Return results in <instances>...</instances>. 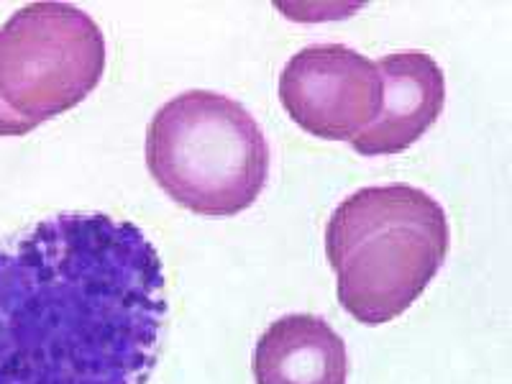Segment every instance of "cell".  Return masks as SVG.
<instances>
[{
  "label": "cell",
  "instance_id": "3",
  "mask_svg": "<svg viewBox=\"0 0 512 384\" xmlns=\"http://www.w3.org/2000/svg\"><path fill=\"white\" fill-rule=\"evenodd\" d=\"M146 167L182 208L210 218L239 216L267 185L269 144L239 100L187 90L154 113Z\"/></svg>",
  "mask_w": 512,
  "mask_h": 384
},
{
  "label": "cell",
  "instance_id": "4",
  "mask_svg": "<svg viewBox=\"0 0 512 384\" xmlns=\"http://www.w3.org/2000/svg\"><path fill=\"white\" fill-rule=\"evenodd\" d=\"M105 36L72 3H29L0 29V136H24L98 88Z\"/></svg>",
  "mask_w": 512,
  "mask_h": 384
},
{
  "label": "cell",
  "instance_id": "5",
  "mask_svg": "<svg viewBox=\"0 0 512 384\" xmlns=\"http://www.w3.org/2000/svg\"><path fill=\"white\" fill-rule=\"evenodd\" d=\"M280 100L297 126L328 141H351L377 118L382 80L377 64L346 44H313L290 57Z\"/></svg>",
  "mask_w": 512,
  "mask_h": 384
},
{
  "label": "cell",
  "instance_id": "6",
  "mask_svg": "<svg viewBox=\"0 0 512 384\" xmlns=\"http://www.w3.org/2000/svg\"><path fill=\"white\" fill-rule=\"evenodd\" d=\"M382 105L372 123L351 139L364 157H390L415 144L446 105V77L423 52L387 54L377 62Z\"/></svg>",
  "mask_w": 512,
  "mask_h": 384
},
{
  "label": "cell",
  "instance_id": "2",
  "mask_svg": "<svg viewBox=\"0 0 512 384\" xmlns=\"http://www.w3.org/2000/svg\"><path fill=\"white\" fill-rule=\"evenodd\" d=\"M448 244V216L431 192L361 187L333 210L326 228L338 303L364 326L390 323L441 272Z\"/></svg>",
  "mask_w": 512,
  "mask_h": 384
},
{
  "label": "cell",
  "instance_id": "7",
  "mask_svg": "<svg viewBox=\"0 0 512 384\" xmlns=\"http://www.w3.org/2000/svg\"><path fill=\"white\" fill-rule=\"evenodd\" d=\"M254 379L256 384H346L349 351L326 318L285 315L256 341Z\"/></svg>",
  "mask_w": 512,
  "mask_h": 384
},
{
  "label": "cell",
  "instance_id": "1",
  "mask_svg": "<svg viewBox=\"0 0 512 384\" xmlns=\"http://www.w3.org/2000/svg\"><path fill=\"white\" fill-rule=\"evenodd\" d=\"M167 310L162 259L136 223L44 218L0 246V384H146Z\"/></svg>",
  "mask_w": 512,
  "mask_h": 384
}]
</instances>
